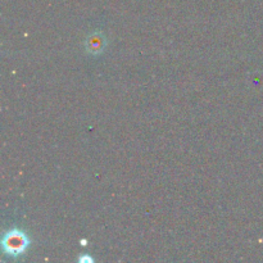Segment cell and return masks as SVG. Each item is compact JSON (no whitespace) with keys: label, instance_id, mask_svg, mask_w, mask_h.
I'll return each instance as SVG.
<instances>
[{"label":"cell","instance_id":"2","mask_svg":"<svg viewBox=\"0 0 263 263\" xmlns=\"http://www.w3.org/2000/svg\"><path fill=\"white\" fill-rule=\"evenodd\" d=\"M104 37L100 33H94L86 41V49L92 54H98L104 49Z\"/></svg>","mask_w":263,"mask_h":263},{"label":"cell","instance_id":"1","mask_svg":"<svg viewBox=\"0 0 263 263\" xmlns=\"http://www.w3.org/2000/svg\"><path fill=\"white\" fill-rule=\"evenodd\" d=\"M30 246V240L25 233L20 230H10L3 238V248L8 256L17 257L25 253L27 247Z\"/></svg>","mask_w":263,"mask_h":263}]
</instances>
